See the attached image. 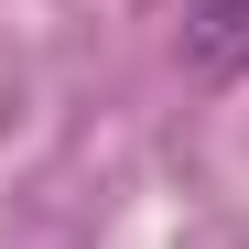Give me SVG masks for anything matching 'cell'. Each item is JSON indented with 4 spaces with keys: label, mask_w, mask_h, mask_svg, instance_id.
Here are the masks:
<instances>
[{
    "label": "cell",
    "mask_w": 249,
    "mask_h": 249,
    "mask_svg": "<svg viewBox=\"0 0 249 249\" xmlns=\"http://www.w3.org/2000/svg\"><path fill=\"white\" fill-rule=\"evenodd\" d=\"M249 65V0H184V76H238Z\"/></svg>",
    "instance_id": "cell-1"
}]
</instances>
